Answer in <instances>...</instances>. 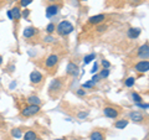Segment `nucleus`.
Returning <instances> with one entry per match:
<instances>
[{
  "label": "nucleus",
  "mask_w": 149,
  "mask_h": 140,
  "mask_svg": "<svg viewBox=\"0 0 149 140\" xmlns=\"http://www.w3.org/2000/svg\"><path fill=\"white\" fill-rule=\"evenodd\" d=\"M57 63H58V56H57V55H55V53L50 55L49 57L45 60V67L47 68V69L55 68Z\"/></svg>",
  "instance_id": "20e7f679"
},
{
  "label": "nucleus",
  "mask_w": 149,
  "mask_h": 140,
  "mask_svg": "<svg viewBox=\"0 0 149 140\" xmlns=\"http://www.w3.org/2000/svg\"><path fill=\"white\" fill-rule=\"evenodd\" d=\"M47 1H49V3H51V4H56V3L58 1V0H47Z\"/></svg>",
  "instance_id": "e433bc0d"
},
{
  "label": "nucleus",
  "mask_w": 149,
  "mask_h": 140,
  "mask_svg": "<svg viewBox=\"0 0 149 140\" xmlns=\"http://www.w3.org/2000/svg\"><path fill=\"white\" fill-rule=\"evenodd\" d=\"M58 10H60V5H58V4H50V5L46 8V16H47V17H52L55 15H57Z\"/></svg>",
  "instance_id": "1a4fd4ad"
},
{
  "label": "nucleus",
  "mask_w": 149,
  "mask_h": 140,
  "mask_svg": "<svg viewBox=\"0 0 149 140\" xmlns=\"http://www.w3.org/2000/svg\"><path fill=\"white\" fill-rule=\"evenodd\" d=\"M127 125H128V120H125V119L117 120V122L114 123V127L117 128V129H124Z\"/></svg>",
  "instance_id": "6ab92c4d"
},
{
  "label": "nucleus",
  "mask_w": 149,
  "mask_h": 140,
  "mask_svg": "<svg viewBox=\"0 0 149 140\" xmlns=\"http://www.w3.org/2000/svg\"><path fill=\"white\" fill-rule=\"evenodd\" d=\"M44 81V76H42V73H41L40 71H32L30 73V82L32 83V85H40L41 82Z\"/></svg>",
  "instance_id": "423d86ee"
},
{
  "label": "nucleus",
  "mask_w": 149,
  "mask_h": 140,
  "mask_svg": "<svg viewBox=\"0 0 149 140\" xmlns=\"http://www.w3.org/2000/svg\"><path fill=\"white\" fill-rule=\"evenodd\" d=\"M55 140H65V138H58V139H55Z\"/></svg>",
  "instance_id": "58836bf2"
},
{
  "label": "nucleus",
  "mask_w": 149,
  "mask_h": 140,
  "mask_svg": "<svg viewBox=\"0 0 149 140\" xmlns=\"http://www.w3.org/2000/svg\"><path fill=\"white\" fill-rule=\"evenodd\" d=\"M137 56L141 60H147L149 58V42H146L144 45H142L141 47L138 49Z\"/></svg>",
  "instance_id": "39448f33"
},
{
  "label": "nucleus",
  "mask_w": 149,
  "mask_h": 140,
  "mask_svg": "<svg viewBox=\"0 0 149 140\" xmlns=\"http://www.w3.org/2000/svg\"><path fill=\"white\" fill-rule=\"evenodd\" d=\"M1 63H3V56L0 55V64H1Z\"/></svg>",
  "instance_id": "4c0bfd02"
},
{
  "label": "nucleus",
  "mask_w": 149,
  "mask_h": 140,
  "mask_svg": "<svg viewBox=\"0 0 149 140\" xmlns=\"http://www.w3.org/2000/svg\"><path fill=\"white\" fill-rule=\"evenodd\" d=\"M30 15V10L29 9H25V10H22L21 11V17H24V19H27Z\"/></svg>",
  "instance_id": "cd10ccee"
},
{
  "label": "nucleus",
  "mask_w": 149,
  "mask_h": 140,
  "mask_svg": "<svg viewBox=\"0 0 149 140\" xmlns=\"http://www.w3.org/2000/svg\"><path fill=\"white\" fill-rule=\"evenodd\" d=\"M87 115H88V112H82V113L78 114V118H80V119H83V118H86Z\"/></svg>",
  "instance_id": "f704fd0d"
},
{
  "label": "nucleus",
  "mask_w": 149,
  "mask_h": 140,
  "mask_svg": "<svg viewBox=\"0 0 149 140\" xmlns=\"http://www.w3.org/2000/svg\"><path fill=\"white\" fill-rule=\"evenodd\" d=\"M70 140H80V139H70Z\"/></svg>",
  "instance_id": "ea45409f"
},
{
  "label": "nucleus",
  "mask_w": 149,
  "mask_h": 140,
  "mask_svg": "<svg viewBox=\"0 0 149 140\" xmlns=\"http://www.w3.org/2000/svg\"><path fill=\"white\" fill-rule=\"evenodd\" d=\"M55 29H56L55 24H54V22H50V24L46 26V34H47V35H52L55 32Z\"/></svg>",
  "instance_id": "4be33fe9"
},
{
  "label": "nucleus",
  "mask_w": 149,
  "mask_h": 140,
  "mask_svg": "<svg viewBox=\"0 0 149 140\" xmlns=\"http://www.w3.org/2000/svg\"><path fill=\"white\" fill-rule=\"evenodd\" d=\"M31 3H32V0H20V8H26Z\"/></svg>",
  "instance_id": "bb28decb"
},
{
  "label": "nucleus",
  "mask_w": 149,
  "mask_h": 140,
  "mask_svg": "<svg viewBox=\"0 0 149 140\" xmlns=\"http://www.w3.org/2000/svg\"><path fill=\"white\" fill-rule=\"evenodd\" d=\"M73 30H74L73 25L70 21H67V20L61 21L57 26H56V32H57L60 36H67V35L71 34Z\"/></svg>",
  "instance_id": "f257e3e1"
},
{
  "label": "nucleus",
  "mask_w": 149,
  "mask_h": 140,
  "mask_svg": "<svg viewBox=\"0 0 149 140\" xmlns=\"http://www.w3.org/2000/svg\"><path fill=\"white\" fill-rule=\"evenodd\" d=\"M95 85H96V83L93 82V81H90V82H86L85 85L82 86V88H83V89H90V88H92Z\"/></svg>",
  "instance_id": "a878e982"
},
{
  "label": "nucleus",
  "mask_w": 149,
  "mask_h": 140,
  "mask_svg": "<svg viewBox=\"0 0 149 140\" xmlns=\"http://www.w3.org/2000/svg\"><path fill=\"white\" fill-rule=\"evenodd\" d=\"M27 104H35V105H40L41 104V99L37 96H30V97H27Z\"/></svg>",
  "instance_id": "a211bd4d"
},
{
  "label": "nucleus",
  "mask_w": 149,
  "mask_h": 140,
  "mask_svg": "<svg viewBox=\"0 0 149 140\" xmlns=\"http://www.w3.org/2000/svg\"><path fill=\"white\" fill-rule=\"evenodd\" d=\"M77 94L80 97H83V96H86V91L83 89V88H81V89H77Z\"/></svg>",
  "instance_id": "72a5a7b5"
},
{
  "label": "nucleus",
  "mask_w": 149,
  "mask_h": 140,
  "mask_svg": "<svg viewBox=\"0 0 149 140\" xmlns=\"http://www.w3.org/2000/svg\"><path fill=\"white\" fill-rule=\"evenodd\" d=\"M22 138H24V140H37V139H39L36 132H34V130H27Z\"/></svg>",
  "instance_id": "dca6fc26"
},
{
  "label": "nucleus",
  "mask_w": 149,
  "mask_h": 140,
  "mask_svg": "<svg viewBox=\"0 0 149 140\" xmlns=\"http://www.w3.org/2000/svg\"><path fill=\"white\" fill-rule=\"evenodd\" d=\"M97 71H98V66H97V63H95V66H93V68H92V73H96Z\"/></svg>",
  "instance_id": "c9c22d12"
},
{
  "label": "nucleus",
  "mask_w": 149,
  "mask_h": 140,
  "mask_svg": "<svg viewBox=\"0 0 149 140\" xmlns=\"http://www.w3.org/2000/svg\"><path fill=\"white\" fill-rule=\"evenodd\" d=\"M44 40L46 41V42H54V41H55V39H54V37L51 36V35H47V36H46Z\"/></svg>",
  "instance_id": "2f4dec72"
},
{
  "label": "nucleus",
  "mask_w": 149,
  "mask_h": 140,
  "mask_svg": "<svg viewBox=\"0 0 149 140\" xmlns=\"http://www.w3.org/2000/svg\"><path fill=\"white\" fill-rule=\"evenodd\" d=\"M90 140H104V135L102 134L100 130H95L90 135Z\"/></svg>",
  "instance_id": "f3484780"
},
{
  "label": "nucleus",
  "mask_w": 149,
  "mask_h": 140,
  "mask_svg": "<svg viewBox=\"0 0 149 140\" xmlns=\"http://www.w3.org/2000/svg\"><path fill=\"white\" fill-rule=\"evenodd\" d=\"M62 89H63V81H62V78H56V79H54V81L50 83V86H49V94L51 97H56Z\"/></svg>",
  "instance_id": "f03ea898"
},
{
  "label": "nucleus",
  "mask_w": 149,
  "mask_h": 140,
  "mask_svg": "<svg viewBox=\"0 0 149 140\" xmlns=\"http://www.w3.org/2000/svg\"><path fill=\"white\" fill-rule=\"evenodd\" d=\"M100 79H101V76H100V74H95V76L92 77L91 81H93L95 83H97V82H100Z\"/></svg>",
  "instance_id": "473e14b6"
},
{
  "label": "nucleus",
  "mask_w": 149,
  "mask_h": 140,
  "mask_svg": "<svg viewBox=\"0 0 149 140\" xmlns=\"http://www.w3.org/2000/svg\"><path fill=\"white\" fill-rule=\"evenodd\" d=\"M106 20V15L103 14H98V15H95V16H91L88 19V22L92 25H98V24H102Z\"/></svg>",
  "instance_id": "9b49d317"
},
{
  "label": "nucleus",
  "mask_w": 149,
  "mask_h": 140,
  "mask_svg": "<svg viewBox=\"0 0 149 140\" xmlns=\"http://www.w3.org/2000/svg\"><path fill=\"white\" fill-rule=\"evenodd\" d=\"M95 58H96V53H90V55H87L86 57L83 58V63H85V64H88V63H91Z\"/></svg>",
  "instance_id": "aec40b11"
},
{
  "label": "nucleus",
  "mask_w": 149,
  "mask_h": 140,
  "mask_svg": "<svg viewBox=\"0 0 149 140\" xmlns=\"http://www.w3.org/2000/svg\"><path fill=\"white\" fill-rule=\"evenodd\" d=\"M36 34H37V29L34 27V26L25 27V30L22 31V36H24V39H32Z\"/></svg>",
  "instance_id": "9d476101"
},
{
  "label": "nucleus",
  "mask_w": 149,
  "mask_h": 140,
  "mask_svg": "<svg viewBox=\"0 0 149 140\" xmlns=\"http://www.w3.org/2000/svg\"><path fill=\"white\" fill-rule=\"evenodd\" d=\"M40 105H35V104H27L24 108L21 109L20 115L22 118H30V116H35L36 114L40 113Z\"/></svg>",
  "instance_id": "7ed1b4c3"
},
{
  "label": "nucleus",
  "mask_w": 149,
  "mask_h": 140,
  "mask_svg": "<svg viewBox=\"0 0 149 140\" xmlns=\"http://www.w3.org/2000/svg\"><path fill=\"white\" fill-rule=\"evenodd\" d=\"M66 73L70 74V76H77V73H78V66H77V64H74V63H72V62H70L67 64Z\"/></svg>",
  "instance_id": "ddd939ff"
},
{
  "label": "nucleus",
  "mask_w": 149,
  "mask_h": 140,
  "mask_svg": "<svg viewBox=\"0 0 149 140\" xmlns=\"http://www.w3.org/2000/svg\"><path fill=\"white\" fill-rule=\"evenodd\" d=\"M129 118L132 119L134 123H142L144 120V115L141 113V112L134 110V112H130L129 113Z\"/></svg>",
  "instance_id": "f8f14e48"
},
{
  "label": "nucleus",
  "mask_w": 149,
  "mask_h": 140,
  "mask_svg": "<svg viewBox=\"0 0 149 140\" xmlns=\"http://www.w3.org/2000/svg\"><path fill=\"white\" fill-rule=\"evenodd\" d=\"M134 83H136V78H134V77H128L127 79H125L124 85H125V87L130 88V87H133V86H134Z\"/></svg>",
  "instance_id": "412c9836"
},
{
  "label": "nucleus",
  "mask_w": 149,
  "mask_h": 140,
  "mask_svg": "<svg viewBox=\"0 0 149 140\" xmlns=\"http://www.w3.org/2000/svg\"><path fill=\"white\" fill-rule=\"evenodd\" d=\"M100 76H101V78H107V77L109 76V69H108V68H103V69L101 71Z\"/></svg>",
  "instance_id": "393cba45"
},
{
  "label": "nucleus",
  "mask_w": 149,
  "mask_h": 140,
  "mask_svg": "<svg viewBox=\"0 0 149 140\" xmlns=\"http://www.w3.org/2000/svg\"><path fill=\"white\" fill-rule=\"evenodd\" d=\"M107 30V25H103V24H98V26H97V31L98 32H103Z\"/></svg>",
  "instance_id": "c85d7f7f"
},
{
  "label": "nucleus",
  "mask_w": 149,
  "mask_h": 140,
  "mask_svg": "<svg viewBox=\"0 0 149 140\" xmlns=\"http://www.w3.org/2000/svg\"><path fill=\"white\" fill-rule=\"evenodd\" d=\"M81 1H86V0H81Z\"/></svg>",
  "instance_id": "a19ab883"
},
{
  "label": "nucleus",
  "mask_w": 149,
  "mask_h": 140,
  "mask_svg": "<svg viewBox=\"0 0 149 140\" xmlns=\"http://www.w3.org/2000/svg\"><path fill=\"white\" fill-rule=\"evenodd\" d=\"M127 35L129 39H132V40L137 39V37H139V35H141V29H138V27H130L127 32Z\"/></svg>",
  "instance_id": "4468645a"
},
{
  "label": "nucleus",
  "mask_w": 149,
  "mask_h": 140,
  "mask_svg": "<svg viewBox=\"0 0 149 140\" xmlns=\"http://www.w3.org/2000/svg\"><path fill=\"white\" fill-rule=\"evenodd\" d=\"M11 135H13L14 138H16V139L21 138V137H22V132H21V129H19V128L13 129V130H11Z\"/></svg>",
  "instance_id": "5701e85b"
},
{
  "label": "nucleus",
  "mask_w": 149,
  "mask_h": 140,
  "mask_svg": "<svg viewBox=\"0 0 149 140\" xmlns=\"http://www.w3.org/2000/svg\"><path fill=\"white\" fill-rule=\"evenodd\" d=\"M103 114H104V116H107V118H109V119H116L119 113H118L117 109L113 108V107H104Z\"/></svg>",
  "instance_id": "6e6552de"
},
{
  "label": "nucleus",
  "mask_w": 149,
  "mask_h": 140,
  "mask_svg": "<svg viewBox=\"0 0 149 140\" xmlns=\"http://www.w3.org/2000/svg\"><path fill=\"white\" fill-rule=\"evenodd\" d=\"M143 1H146V0H129V3L132 4V5H139V4H142Z\"/></svg>",
  "instance_id": "c756f323"
},
{
  "label": "nucleus",
  "mask_w": 149,
  "mask_h": 140,
  "mask_svg": "<svg viewBox=\"0 0 149 140\" xmlns=\"http://www.w3.org/2000/svg\"><path fill=\"white\" fill-rule=\"evenodd\" d=\"M134 71H137L139 73H146L149 71V61L148 60H142L139 61L136 66H134Z\"/></svg>",
  "instance_id": "0eeeda50"
},
{
  "label": "nucleus",
  "mask_w": 149,
  "mask_h": 140,
  "mask_svg": "<svg viewBox=\"0 0 149 140\" xmlns=\"http://www.w3.org/2000/svg\"><path fill=\"white\" fill-rule=\"evenodd\" d=\"M102 66H103V68H109L111 63H109V61H107V60H102Z\"/></svg>",
  "instance_id": "7c9ffc66"
},
{
  "label": "nucleus",
  "mask_w": 149,
  "mask_h": 140,
  "mask_svg": "<svg viewBox=\"0 0 149 140\" xmlns=\"http://www.w3.org/2000/svg\"><path fill=\"white\" fill-rule=\"evenodd\" d=\"M11 15H13V20L14 21H19L21 19V10H20V6H14L11 9Z\"/></svg>",
  "instance_id": "2eb2a0df"
},
{
  "label": "nucleus",
  "mask_w": 149,
  "mask_h": 140,
  "mask_svg": "<svg viewBox=\"0 0 149 140\" xmlns=\"http://www.w3.org/2000/svg\"><path fill=\"white\" fill-rule=\"evenodd\" d=\"M132 98H133V100L136 102V103H142V102H143V98L139 96L138 93H136V92L132 93Z\"/></svg>",
  "instance_id": "b1692460"
}]
</instances>
